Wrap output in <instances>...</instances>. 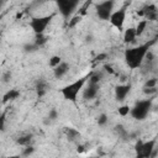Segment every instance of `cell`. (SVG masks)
<instances>
[{"label":"cell","instance_id":"4fadbf2b","mask_svg":"<svg viewBox=\"0 0 158 158\" xmlns=\"http://www.w3.org/2000/svg\"><path fill=\"white\" fill-rule=\"evenodd\" d=\"M137 35H136V27H128L126 28L125 33H123V42L125 43H132L135 42Z\"/></svg>","mask_w":158,"mask_h":158},{"label":"cell","instance_id":"5bb4252c","mask_svg":"<svg viewBox=\"0 0 158 158\" xmlns=\"http://www.w3.org/2000/svg\"><path fill=\"white\" fill-rule=\"evenodd\" d=\"M47 89H48V85H47L46 80L40 79V80L37 81V84H36V91H37V96H38V98L44 96V95H46V93H47Z\"/></svg>","mask_w":158,"mask_h":158},{"label":"cell","instance_id":"9c48e42d","mask_svg":"<svg viewBox=\"0 0 158 158\" xmlns=\"http://www.w3.org/2000/svg\"><path fill=\"white\" fill-rule=\"evenodd\" d=\"M131 91V84H121L115 88V98L117 101H123L128 93Z\"/></svg>","mask_w":158,"mask_h":158},{"label":"cell","instance_id":"e0dca14e","mask_svg":"<svg viewBox=\"0 0 158 158\" xmlns=\"http://www.w3.org/2000/svg\"><path fill=\"white\" fill-rule=\"evenodd\" d=\"M19 96H20V91H19V90H16V89H10V90L4 95L2 102L5 104V102H7L9 100H15V99H17Z\"/></svg>","mask_w":158,"mask_h":158},{"label":"cell","instance_id":"e575fe53","mask_svg":"<svg viewBox=\"0 0 158 158\" xmlns=\"http://www.w3.org/2000/svg\"><path fill=\"white\" fill-rule=\"evenodd\" d=\"M77 151H78V153H83L84 152V146H78V148H77Z\"/></svg>","mask_w":158,"mask_h":158},{"label":"cell","instance_id":"f546056e","mask_svg":"<svg viewBox=\"0 0 158 158\" xmlns=\"http://www.w3.org/2000/svg\"><path fill=\"white\" fill-rule=\"evenodd\" d=\"M33 152H35V147H32V146H27V147H26V148L23 149V152H22V154L27 157V156H30V154H32Z\"/></svg>","mask_w":158,"mask_h":158},{"label":"cell","instance_id":"277c9868","mask_svg":"<svg viewBox=\"0 0 158 158\" xmlns=\"http://www.w3.org/2000/svg\"><path fill=\"white\" fill-rule=\"evenodd\" d=\"M156 143H157L156 139H149L147 142H143V141L138 139L135 144L136 158H152Z\"/></svg>","mask_w":158,"mask_h":158},{"label":"cell","instance_id":"3957f363","mask_svg":"<svg viewBox=\"0 0 158 158\" xmlns=\"http://www.w3.org/2000/svg\"><path fill=\"white\" fill-rule=\"evenodd\" d=\"M152 109V99H146V100H139L135 104V106L131 109V116L138 121L144 120L148 115V112Z\"/></svg>","mask_w":158,"mask_h":158},{"label":"cell","instance_id":"7a4b0ae2","mask_svg":"<svg viewBox=\"0 0 158 158\" xmlns=\"http://www.w3.org/2000/svg\"><path fill=\"white\" fill-rule=\"evenodd\" d=\"M86 79H88V77L80 78V79L75 80L74 83L68 84V85H65L64 88H62V89H60V93H62L63 98H64L65 100H69V101H73V102L77 101V96H78L79 91L84 88V85H85V83H86Z\"/></svg>","mask_w":158,"mask_h":158},{"label":"cell","instance_id":"f1b7e54d","mask_svg":"<svg viewBox=\"0 0 158 158\" xmlns=\"http://www.w3.org/2000/svg\"><path fill=\"white\" fill-rule=\"evenodd\" d=\"M90 4H91V1H86V2H84V5L80 7V16H83V15H85V12H86V10H88V7L90 6Z\"/></svg>","mask_w":158,"mask_h":158},{"label":"cell","instance_id":"4316f807","mask_svg":"<svg viewBox=\"0 0 158 158\" xmlns=\"http://www.w3.org/2000/svg\"><path fill=\"white\" fill-rule=\"evenodd\" d=\"M23 49L26 51V52H33V51H36V49H38V47L35 44V43H27V44H25L23 46Z\"/></svg>","mask_w":158,"mask_h":158},{"label":"cell","instance_id":"1f68e13d","mask_svg":"<svg viewBox=\"0 0 158 158\" xmlns=\"http://www.w3.org/2000/svg\"><path fill=\"white\" fill-rule=\"evenodd\" d=\"M106 58H107V54L106 53H100V54H98L95 57V62H101V60H104Z\"/></svg>","mask_w":158,"mask_h":158},{"label":"cell","instance_id":"83f0119b","mask_svg":"<svg viewBox=\"0 0 158 158\" xmlns=\"http://www.w3.org/2000/svg\"><path fill=\"white\" fill-rule=\"evenodd\" d=\"M57 117H58V112H57V110H56V109H52V110L49 111V114H48V117H47V118H48V120H49V122H51V121H54Z\"/></svg>","mask_w":158,"mask_h":158},{"label":"cell","instance_id":"cb8c5ba5","mask_svg":"<svg viewBox=\"0 0 158 158\" xmlns=\"http://www.w3.org/2000/svg\"><path fill=\"white\" fill-rule=\"evenodd\" d=\"M130 112H131V107L128 105H122L118 107V115H121V116H126Z\"/></svg>","mask_w":158,"mask_h":158},{"label":"cell","instance_id":"ffe728a7","mask_svg":"<svg viewBox=\"0 0 158 158\" xmlns=\"http://www.w3.org/2000/svg\"><path fill=\"white\" fill-rule=\"evenodd\" d=\"M47 41H48V37H47V36H44V35L42 33V35H36L33 43L40 48V47H42L44 43H47Z\"/></svg>","mask_w":158,"mask_h":158},{"label":"cell","instance_id":"d6986e66","mask_svg":"<svg viewBox=\"0 0 158 158\" xmlns=\"http://www.w3.org/2000/svg\"><path fill=\"white\" fill-rule=\"evenodd\" d=\"M102 79V73L101 72H94L89 75V83L91 84H99Z\"/></svg>","mask_w":158,"mask_h":158},{"label":"cell","instance_id":"44dd1931","mask_svg":"<svg viewBox=\"0 0 158 158\" xmlns=\"http://www.w3.org/2000/svg\"><path fill=\"white\" fill-rule=\"evenodd\" d=\"M146 26H147V20L139 21V22L137 23V26H136V35H137V36H141V35L144 32Z\"/></svg>","mask_w":158,"mask_h":158},{"label":"cell","instance_id":"30bf717a","mask_svg":"<svg viewBox=\"0 0 158 158\" xmlns=\"http://www.w3.org/2000/svg\"><path fill=\"white\" fill-rule=\"evenodd\" d=\"M142 10H143V16L147 19V21H156L158 19V11H157L156 5L153 4L146 5Z\"/></svg>","mask_w":158,"mask_h":158},{"label":"cell","instance_id":"603a6c76","mask_svg":"<svg viewBox=\"0 0 158 158\" xmlns=\"http://www.w3.org/2000/svg\"><path fill=\"white\" fill-rule=\"evenodd\" d=\"M62 62H63V60H62V58H60L59 56H53V57H51V59H49V67L56 68V67L59 65Z\"/></svg>","mask_w":158,"mask_h":158},{"label":"cell","instance_id":"8992f818","mask_svg":"<svg viewBox=\"0 0 158 158\" xmlns=\"http://www.w3.org/2000/svg\"><path fill=\"white\" fill-rule=\"evenodd\" d=\"M114 5H115V2L112 0H106V1H101V2L96 4L95 5V11H96V15L99 16V19L110 20V17L112 15Z\"/></svg>","mask_w":158,"mask_h":158},{"label":"cell","instance_id":"836d02e7","mask_svg":"<svg viewBox=\"0 0 158 158\" xmlns=\"http://www.w3.org/2000/svg\"><path fill=\"white\" fill-rule=\"evenodd\" d=\"M0 121H1V125H0V128H1V131H4V130H5V112H2V114H1V117H0Z\"/></svg>","mask_w":158,"mask_h":158},{"label":"cell","instance_id":"7402d4cb","mask_svg":"<svg viewBox=\"0 0 158 158\" xmlns=\"http://www.w3.org/2000/svg\"><path fill=\"white\" fill-rule=\"evenodd\" d=\"M80 21H81V16H80V15L73 16V17L69 20V22H68V27H69V28H73V27H75Z\"/></svg>","mask_w":158,"mask_h":158},{"label":"cell","instance_id":"6da1fadb","mask_svg":"<svg viewBox=\"0 0 158 158\" xmlns=\"http://www.w3.org/2000/svg\"><path fill=\"white\" fill-rule=\"evenodd\" d=\"M156 42V38L154 40H151L143 44H139L137 47H133V48H127L125 51V62L126 64L128 65V68L131 69H136L138 67H141L144 57L147 56V53L149 52V48L151 46Z\"/></svg>","mask_w":158,"mask_h":158},{"label":"cell","instance_id":"ba28073f","mask_svg":"<svg viewBox=\"0 0 158 158\" xmlns=\"http://www.w3.org/2000/svg\"><path fill=\"white\" fill-rule=\"evenodd\" d=\"M125 19H126V7H121V9L112 12V15L110 17V22L112 26L121 30L123 23H125Z\"/></svg>","mask_w":158,"mask_h":158},{"label":"cell","instance_id":"d4e9b609","mask_svg":"<svg viewBox=\"0 0 158 158\" xmlns=\"http://www.w3.org/2000/svg\"><path fill=\"white\" fill-rule=\"evenodd\" d=\"M98 125L99 126H105L106 123H107V116H106V114H100L99 116H98Z\"/></svg>","mask_w":158,"mask_h":158},{"label":"cell","instance_id":"9a60e30c","mask_svg":"<svg viewBox=\"0 0 158 158\" xmlns=\"http://www.w3.org/2000/svg\"><path fill=\"white\" fill-rule=\"evenodd\" d=\"M64 135H65L67 138L70 139V141H74V139H77L78 137H80L79 131L75 130V128H73V127H65V128H64Z\"/></svg>","mask_w":158,"mask_h":158},{"label":"cell","instance_id":"d590c367","mask_svg":"<svg viewBox=\"0 0 158 158\" xmlns=\"http://www.w3.org/2000/svg\"><path fill=\"white\" fill-rule=\"evenodd\" d=\"M105 69L109 72V73H111V74H114V70H112V68L110 67V65H105Z\"/></svg>","mask_w":158,"mask_h":158},{"label":"cell","instance_id":"484cf974","mask_svg":"<svg viewBox=\"0 0 158 158\" xmlns=\"http://www.w3.org/2000/svg\"><path fill=\"white\" fill-rule=\"evenodd\" d=\"M157 79L156 78H151V79H148L146 83H144V86L143 88H156V85H157Z\"/></svg>","mask_w":158,"mask_h":158},{"label":"cell","instance_id":"ac0fdd59","mask_svg":"<svg viewBox=\"0 0 158 158\" xmlns=\"http://www.w3.org/2000/svg\"><path fill=\"white\" fill-rule=\"evenodd\" d=\"M115 132L117 133L118 137H121V138H123V139H126L127 137L130 138V133L127 132V130H126L122 125H117V126L115 127Z\"/></svg>","mask_w":158,"mask_h":158},{"label":"cell","instance_id":"8fae6325","mask_svg":"<svg viewBox=\"0 0 158 158\" xmlns=\"http://www.w3.org/2000/svg\"><path fill=\"white\" fill-rule=\"evenodd\" d=\"M99 89H100V85H99V84H91V83H89V84L86 85V88L84 89V93H83L84 99H86V100L94 99V98L98 95Z\"/></svg>","mask_w":158,"mask_h":158},{"label":"cell","instance_id":"4dcf8cb0","mask_svg":"<svg viewBox=\"0 0 158 158\" xmlns=\"http://www.w3.org/2000/svg\"><path fill=\"white\" fill-rule=\"evenodd\" d=\"M156 91H157L156 88H143V93H144L146 95H152V94H154Z\"/></svg>","mask_w":158,"mask_h":158},{"label":"cell","instance_id":"5b68a950","mask_svg":"<svg viewBox=\"0 0 158 158\" xmlns=\"http://www.w3.org/2000/svg\"><path fill=\"white\" fill-rule=\"evenodd\" d=\"M53 19V15H47V16H40V17H33L30 22L31 28L33 30V32L36 35H42L44 32V30L47 28V26L51 23Z\"/></svg>","mask_w":158,"mask_h":158},{"label":"cell","instance_id":"7c38bea8","mask_svg":"<svg viewBox=\"0 0 158 158\" xmlns=\"http://www.w3.org/2000/svg\"><path fill=\"white\" fill-rule=\"evenodd\" d=\"M68 70H69V64H68L67 62H62L59 65H57V67L53 69V74H54V77H56L57 79H59V78L64 77V75L68 73Z\"/></svg>","mask_w":158,"mask_h":158},{"label":"cell","instance_id":"52a82bcc","mask_svg":"<svg viewBox=\"0 0 158 158\" xmlns=\"http://www.w3.org/2000/svg\"><path fill=\"white\" fill-rule=\"evenodd\" d=\"M80 4L78 0H59V1H57L58 10L62 14V16L65 19L70 17L72 14L74 12V10H77V7Z\"/></svg>","mask_w":158,"mask_h":158},{"label":"cell","instance_id":"2e32d148","mask_svg":"<svg viewBox=\"0 0 158 158\" xmlns=\"http://www.w3.org/2000/svg\"><path fill=\"white\" fill-rule=\"evenodd\" d=\"M31 141H32V135H31V133L21 135L20 137H17V138H16V143H17V144H20V146H25V147L30 146Z\"/></svg>","mask_w":158,"mask_h":158},{"label":"cell","instance_id":"8d00e7d4","mask_svg":"<svg viewBox=\"0 0 158 158\" xmlns=\"http://www.w3.org/2000/svg\"><path fill=\"white\" fill-rule=\"evenodd\" d=\"M7 158H20V156H11V157H7Z\"/></svg>","mask_w":158,"mask_h":158},{"label":"cell","instance_id":"d6a6232c","mask_svg":"<svg viewBox=\"0 0 158 158\" xmlns=\"http://www.w3.org/2000/svg\"><path fill=\"white\" fill-rule=\"evenodd\" d=\"M10 79H11V73H10V72H6V73L2 74V81H4V83L10 81Z\"/></svg>","mask_w":158,"mask_h":158}]
</instances>
